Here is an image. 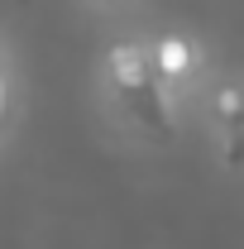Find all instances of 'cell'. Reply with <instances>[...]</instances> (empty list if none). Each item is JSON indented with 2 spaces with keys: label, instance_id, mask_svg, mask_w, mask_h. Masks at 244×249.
Segmentation results:
<instances>
[{
  "label": "cell",
  "instance_id": "cell-2",
  "mask_svg": "<svg viewBox=\"0 0 244 249\" xmlns=\"http://www.w3.org/2000/svg\"><path fill=\"white\" fill-rule=\"evenodd\" d=\"M149 62L168 77V82H177V77H187V72H192V43H187V38H177V34H168V38H158V48H153Z\"/></svg>",
  "mask_w": 244,
  "mask_h": 249
},
{
  "label": "cell",
  "instance_id": "cell-3",
  "mask_svg": "<svg viewBox=\"0 0 244 249\" xmlns=\"http://www.w3.org/2000/svg\"><path fill=\"white\" fill-rule=\"evenodd\" d=\"M0 115H5V82H0Z\"/></svg>",
  "mask_w": 244,
  "mask_h": 249
},
{
  "label": "cell",
  "instance_id": "cell-1",
  "mask_svg": "<svg viewBox=\"0 0 244 249\" xmlns=\"http://www.w3.org/2000/svg\"><path fill=\"white\" fill-rule=\"evenodd\" d=\"M110 77L120 82V87H144L149 82V53H144V43H120V48H110Z\"/></svg>",
  "mask_w": 244,
  "mask_h": 249
}]
</instances>
